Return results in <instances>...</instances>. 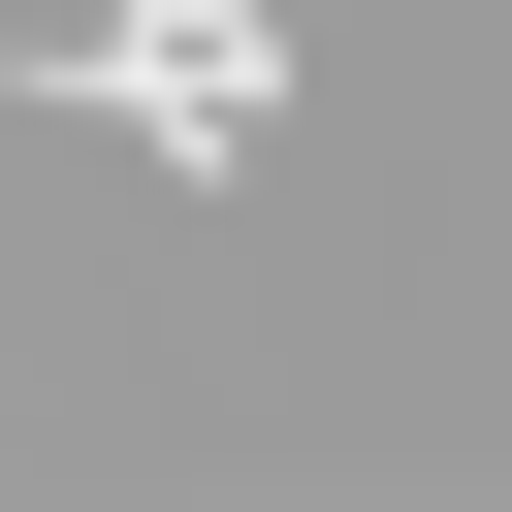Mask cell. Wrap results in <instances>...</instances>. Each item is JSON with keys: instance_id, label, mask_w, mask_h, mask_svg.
Segmentation results:
<instances>
[{"instance_id": "1", "label": "cell", "mask_w": 512, "mask_h": 512, "mask_svg": "<svg viewBox=\"0 0 512 512\" xmlns=\"http://www.w3.org/2000/svg\"><path fill=\"white\" fill-rule=\"evenodd\" d=\"M32 96L64 128H160V192H256L288 160V32L256 0H96V32H32Z\"/></svg>"}]
</instances>
